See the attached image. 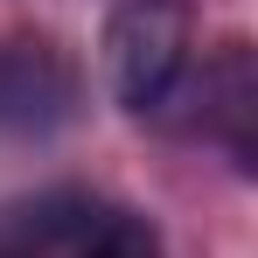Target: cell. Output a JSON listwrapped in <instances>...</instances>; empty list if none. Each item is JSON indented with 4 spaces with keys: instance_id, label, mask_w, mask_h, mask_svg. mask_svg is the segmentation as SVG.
Segmentation results:
<instances>
[{
    "instance_id": "obj_1",
    "label": "cell",
    "mask_w": 258,
    "mask_h": 258,
    "mask_svg": "<svg viewBox=\"0 0 258 258\" xmlns=\"http://www.w3.org/2000/svg\"><path fill=\"white\" fill-rule=\"evenodd\" d=\"M196 70V21L181 0H119L105 21V84L126 119H168Z\"/></svg>"
},
{
    "instance_id": "obj_2",
    "label": "cell",
    "mask_w": 258,
    "mask_h": 258,
    "mask_svg": "<svg viewBox=\"0 0 258 258\" xmlns=\"http://www.w3.org/2000/svg\"><path fill=\"white\" fill-rule=\"evenodd\" d=\"M84 112L77 56L42 28L0 35V140H56Z\"/></svg>"
},
{
    "instance_id": "obj_3",
    "label": "cell",
    "mask_w": 258,
    "mask_h": 258,
    "mask_svg": "<svg viewBox=\"0 0 258 258\" xmlns=\"http://www.w3.org/2000/svg\"><path fill=\"white\" fill-rule=\"evenodd\" d=\"M105 196L91 188H42V196H21L0 210V258H70L84 244L91 216Z\"/></svg>"
},
{
    "instance_id": "obj_4",
    "label": "cell",
    "mask_w": 258,
    "mask_h": 258,
    "mask_svg": "<svg viewBox=\"0 0 258 258\" xmlns=\"http://www.w3.org/2000/svg\"><path fill=\"white\" fill-rule=\"evenodd\" d=\"M203 119L210 133L223 140V154H230V168L251 174L258 168V140H251V119H258V70H251V42H223L216 49V63L203 70Z\"/></svg>"
},
{
    "instance_id": "obj_5",
    "label": "cell",
    "mask_w": 258,
    "mask_h": 258,
    "mask_svg": "<svg viewBox=\"0 0 258 258\" xmlns=\"http://www.w3.org/2000/svg\"><path fill=\"white\" fill-rule=\"evenodd\" d=\"M70 258H161V230H154V216L126 210V203H98L84 244Z\"/></svg>"
}]
</instances>
